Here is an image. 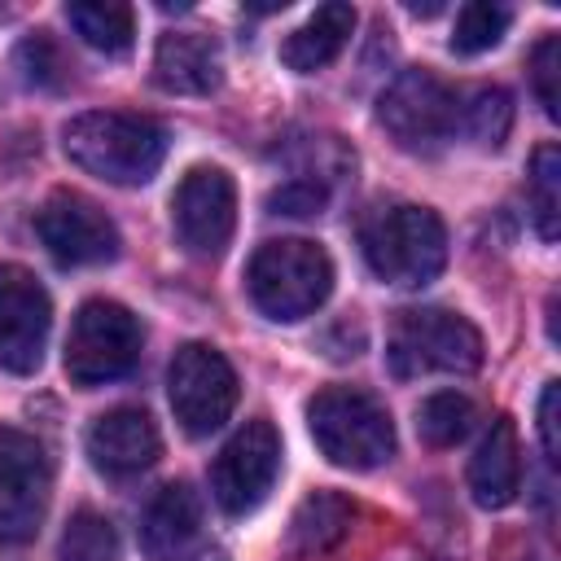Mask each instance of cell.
Here are the masks:
<instances>
[{
    "mask_svg": "<svg viewBox=\"0 0 561 561\" xmlns=\"http://www.w3.org/2000/svg\"><path fill=\"white\" fill-rule=\"evenodd\" d=\"M473 421H478V408L460 390H434L416 408V434L425 447H456L460 438H469Z\"/></svg>",
    "mask_w": 561,
    "mask_h": 561,
    "instance_id": "cell-21",
    "label": "cell"
},
{
    "mask_svg": "<svg viewBox=\"0 0 561 561\" xmlns=\"http://www.w3.org/2000/svg\"><path fill=\"white\" fill-rule=\"evenodd\" d=\"M557 75H561V39L543 35L530 53V88L548 118H557Z\"/></svg>",
    "mask_w": 561,
    "mask_h": 561,
    "instance_id": "cell-26",
    "label": "cell"
},
{
    "mask_svg": "<svg viewBox=\"0 0 561 561\" xmlns=\"http://www.w3.org/2000/svg\"><path fill=\"white\" fill-rule=\"evenodd\" d=\"M153 83L175 96H206L224 83L219 44L202 31H167L153 48Z\"/></svg>",
    "mask_w": 561,
    "mask_h": 561,
    "instance_id": "cell-16",
    "label": "cell"
},
{
    "mask_svg": "<svg viewBox=\"0 0 561 561\" xmlns=\"http://www.w3.org/2000/svg\"><path fill=\"white\" fill-rule=\"evenodd\" d=\"M469 491L478 508H508L522 491V447L508 416H495L469 460Z\"/></svg>",
    "mask_w": 561,
    "mask_h": 561,
    "instance_id": "cell-17",
    "label": "cell"
},
{
    "mask_svg": "<svg viewBox=\"0 0 561 561\" xmlns=\"http://www.w3.org/2000/svg\"><path fill=\"white\" fill-rule=\"evenodd\" d=\"M48 329V289L22 263H0V368L13 377H31L44 364Z\"/></svg>",
    "mask_w": 561,
    "mask_h": 561,
    "instance_id": "cell-13",
    "label": "cell"
},
{
    "mask_svg": "<svg viewBox=\"0 0 561 561\" xmlns=\"http://www.w3.org/2000/svg\"><path fill=\"white\" fill-rule=\"evenodd\" d=\"M245 289H250V302L267 320L294 324V320L320 311L324 298L333 294V259L324 254V245H316L307 237L263 241L250 254Z\"/></svg>",
    "mask_w": 561,
    "mask_h": 561,
    "instance_id": "cell-4",
    "label": "cell"
},
{
    "mask_svg": "<svg viewBox=\"0 0 561 561\" xmlns=\"http://www.w3.org/2000/svg\"><path fill=\"white\" fill-rule=\"evenodd\" d=\"M513 123V101L504 88H478L465 105H460V127L469 131V140H478L482 149H500Z\"/></svg>",
    "mask_w": 561,
    "mask_h": 561,
    "instance_id": "cell-24",
    "label": "cell"
},
{
    "mask_svg": "<svg viewBox=\"0 0 561 561\" xmlns=\"http://www.w3.org/2000/svg\"><path fill=\"white\" fill-rule=\"evenodd\" d=\"M513 22V9L508 4H491V0H473L456 13V31H451V53L460 57H478L486 48H495L504 39Z\"/></svg>",
    "mask_w": 561,
    "mask_h": 561,
    "instance_id": "cell-23",
    "label": "cell"
},
{
    "mask_svg": "<svg viewBox=\"0 0 561 561\" xmlns=\"http://www.w3.org/2000/svg\"><path fill=\"white\" fill-rule=\"evenodd\" d=\"M539 438H543V451H548V460L557 465L561 456V447H557V381H548L543 386V394H539Z\"/></svg>",
    "mask_w": 561,
    "mask_h": 561,
    "instance_id": "cell-29",
    "label": "cell"
},
{
    "mask_svg": "<svg viewBox=\"0 0 561 561\" xmlns=\"http://www.w3.org/2000/svg\"><path fill=\"white\" fill-rule=\"evenodd\" d=\"M324 184L320 180H289V184H280L272 197H267V206H272V215H320L324 210Z\"/></svg>",
    "mask_w": 561,
    "mask_h": 561,
    "instance_id": "cell-28",
    "label": "cell"
},
{
    "mask_svg": "<svg viewBox=\"0 0 561 561\" xmlns=\"http://www.w3.org/2000/svg\"><path fill=\"white\" fill-rule=\"evenodd\" d=\"M66 158L118 188L149 184L167 158V131L145 118V114H123V110H88L75 114L61 131Z\"/></svg>",
    "mask_w": 561,
    "mask_h": 561,
    "instance_id": "cell-1",
    "label": "cell"
},
{
    "mask_svg": "<svg viewBox=\"0 0 561 561\" xmlns=\"http://www.w3.org/2000/svg\"><path fill=\"white\" fill-rule=\"evenodd\" d=\"M53 500V460L26 430L0 425V543H31Z\"/></svg>",
    "mask_w": 561,
    "mask_h": 561,
    "instance_id": "cell-8",
    "label": "cell"
},
{
    "mask_svg": "<svg viewBox=\"0 0 561 561\" xmlns=\"http://www.w3.org/2000/svg\"><path fill=\"white\" fill-rule=\"evenodd\" d=\"M526 197H530V215L543 241H557V215H561V153L557 145H539L530 158V175H526Z\"/></svg>",
    "mask_w": 561,
    "mask_h": 561,
    "instance_id": "cell-22",
    "label": "cell"
},
{
    "mask_svg": "<svg viewBox=\"0 0 561 561\" xmlns=\"http://www.w3.org/2000/svg\"><path fill=\"white\" fill-rule=\"evenodd\" d=\"M35 232L48 245V254L61 267H96V263H114L123 250V237L114 228V219L83 193L57 188L39 215H35Z\"/></svg>",
    "mask_w": 561,
    "mask_h": 561,
    "instance_id": "cell-12",
    "label": "cell"
},
{
    "mask_svg": "<svg viewBox=\"0 0 561 561\" xmlns=\"http://www.w3.org/2000/svg\"><path fill=\"white\" fill-rule=\"evenodd\" d=\"M171 228L197 259H219L237 232V184L224 167H193L171 193Z\"/></svg>",
    "mask_w": 561,
    "mask_h": 561,
    "instance_id": "cell-11",
    "label": "cell"
},
{
    "mask_svg": "<svg viewBox=\"0 0 561 561\" xmlns=\"http://www.w3.org/2000/svg\"><path fill=\"white\" fill-rule=\"evenodd\" d=\"M280 473V434L272 430V421H245L215 456L210 465V495L228 517H245L254 513Z\"/></svg>",
    "mask_w": 561,
    "mask_h": 561,
    "instance_id": "cell-10",
    "label": "cell"
},
{
    "mask_svg": "<svg viewBox=\"0 0 561 561\" xmlns=\"http://www.w3.org/2000/svg\"><path fill=\"white\" fill-rule=\"evenodd\" d=\"M18 66L26 70V83H39V88H57L66 79V61L44 31L18 48Z\"/></svg>",
    "mask_w": 561,
    "mask_h": 561,
    "instance_id": "cell-27",
    "label": "cell"
},
{
    "mask_svg": "<svg viewBox=\"0 0 561 561\" xmlns=\"http://www.w3.org/2000/svg\"><path fill=\"white\" fill-rule=\"evenodd\" d=\"M307 430L337 469H377L394 456V421L386 403L359 386H324L307 403Z\"/></svg>",
    "mask_w": 561,
    "mask_h": 561,
    "instance_id": "cell-3",
    "label": "cell"
},
{
    "mask_svg": "<svg viewBox=\"0 0 561 561\" xmlns=\"http://www.w3.org/2000/svg\"><path fill=\"white\" fill-rule=\"evenodd\" d=\"M167 394L180 430L206 438L237 408V373L210 342H184L167 368Z\"/></svg>",
    "mask_w": 561,
    "mask_h": 561,
    "instance_id": "cell-9",
    "label": "cell"
},
{
    "mask_svg": "<svg viewBox=\"0 0 561 561\" xmlns=\"http://www.w3.org/2000/svg\"><path fill=\"white\" fill-rule=\"evenodd\" d=\"M355 31V9L351 4H320L302 26H294L285 39H280V61L294 70V75H316L324 70L329 61H337V53L346 48Z\"/></svg>",
    "mask_w": 561,
    "mask_h": 561,
    "instance_id": "cell-18",
    "label": "cell"
},
{
    "mask_svg": "<svg viewBox=\"0 0 561 561\" xmlns=\"http://www.w3.org/2000/svg\"><path fill=\"white\" fill-rule=\"evenodd\" d=\"M386 364L399 381L430 373H473L482 364V333L447 307H408L390 324Z\"/></svg>",
    "mask_w": 561,
    "mask_h": 561,
    "instance_id": "cell-5",
    "label": "cell"
},
{
    "mask_svg": "<svg viewBox=\"0 0 561 561\" xmlns=\"http://www.w3.org/2000/svg\"><path fill=\"white\" fill-rule=\"evenodd\" d=\"M66 22L79 31V39L105 57H123L136 44V9L96 0V4H66Z\"/></svg>",
    "mask_w": 561,
    "mask_h": 561,
    "instance_id": "cell-20",
    "label": "cell"
},
{
    "mask_svg": "<svg viewBox=\"0 0 561 561\" xmlns=\"http://www.w3.org/2000/svg\"><path fill=\"white\" fill-rule=\"evenodd\" d=\"M202 535V495L188 482H167L140 513L145 561H184Z\"/></svg>",
    "mask_w": 561,
    "mask_h": 561,
    "instance_id": "cell-15",
    "label": "cell"
},
{
    "mask_svg": "<svg viewBox=\"0 0 561 561\" xmlns=\"http://www.w3.org/2000/svg\"><path fill=\"white\" fill-rule=\"evenodd\" d=\"M351 500H342L337 491H316L307 495L294 517H289V530H285V552L289 557H324L329 548H337L351 530Z\"/></svg>",
    "mask_w": 561,
    "mask_h": 561,
    "instance_id": "cell-19",
    "label": "cell"
},
{
    "mask_svg": "<svg viewBox=\"0 0 561 561\" xmlns=\"http://www.w3.org/2000/svg\"><path fill=\"white\" fill-rule=\"evenodd\" d=\"M88 456L105 478H136L162 456L158 421L145 408H110L88 425Z\"/></svg>",
    "mask_w": 561,
    "mask_h": 561,
    "instance_id": "cell-14",
    "label": "cell"
},
{
    "mask_svg": "<svg viewBox=\"0 0 561 561\" xmlns=\"http://www.w3.org/2000/svg\"><path fill=\"white\" fill-rule=\"evenodd\" d=\"M359 250L377 280L399 289L430 285L447 263V228L430 206H381L359 224Z\"/></svg>",
    "mask_w": 561,
    "mask_h": 561,
    "instance_id": "cell-2",
    "label": "cell"
},
{
    "mask_svg": "<svg viewBox=\"0 0 561 561\" xmlns=\"http://www.w3.org/2000/svg\"><path fill=\"white\" fill-rule=\"evenodd\" d=\"M140 320L110 298H88L66 333V377L79 390H96L105 381H118L140 359Z\"/></svg>",
    "mask_w": 561,
    "mask_h": 561,
    "instance_id": "cell-6",
    "label": "cell"
},
{
    "mask_svg": "<svg viewBox=\"0 0 561 561\" xmlns=\"http://www.w3.org/2000/svg\"><path fill=\"white\" fill-rule=\"evenodd\" d=\"M61 561H118V535L105 513L79 508L61 535Z\"/></svg>",
    "mask_w": 561,
    "mask_h": 561,
    "instance_id": "cell-25",
    "label": "cell"
},
{
    "mask_svg": "<svg viewBox=\"0 0 561 561\" xmlns=\"http://www.w3.org/2000/svg\"><path fill=\"white\" fill-rule=\"evenodd\" d=\"M377 123L408 153L443 149L460 127V96L425 66L399 70L377 101Z\"/></svg>",
    "mask_w": 561,
    "mask_h": 561,
    "instance_id": "cell-7",
    "label": "cell"
}]
</instances>
